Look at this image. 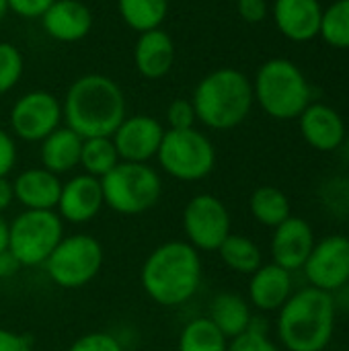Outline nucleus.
<instances>
[{"instance_id":"obj_1","label":"nucleus","mask_w":349,"mask_h":351,"mask_svg":"<svg viewBox=\"0 0 349 351\" xmlns=\"http://www.w3.org/2000/svg\"><path fill=\"white\" fill-rule=\"evenodd\" d=\"M64 125L86 138H111L128 115L121 86L105 74H82L68 86L62 101Z\"/></svg>"},{"instance_id":"obj_2","label":"nucleus","mask_w":349,"mask_h":351,"mask_svg":"<svg viewBox=\"0 0 349 351\" xmlns=\"http://www.w3.org/2000/svg\"><path fill=\"white\" fill-rule=\"evenodd\" d=\"M204 263L187 241H167L152 249L140 269L144 294L165 308L187 304L202 286Z\"/></svg>"},{"instance_id":"obj_3","label":"nucleus","mask_w":349,"mask_h":351,"mask_svg":"<svg viewBox=\"0 0 349 351\" xmlns=\"http://www.w3.org/2000/svg\"><path fill=\"white\" fill-rule=\"evenodd\" d=\"M337 308L329 292L296 290L278 311L276 333L286 351H323L333 339Z\"/></svg>"},{"instance_id":"obj_4","label":"nucleus","mask_w":349,"mask_h":351,"mask_svg":"<svg viewBox=\"0 0 349 351\" xmlns=\"http://www.w3.org/2000/svg\"><path fill=\"white\" fill-rule=\"evenodd\" d=\"M191 103L197 123L214 132L239 128L251 113L255 97L251 78L237 68H218L193 88Z\"/></svg>"},{"instance_id":"obj_5","label":"nucleus","mask_w":349,"mask_h":351,"mask_svg":"<svg viewBox=\"0 0 349 351\" xmlns=\"http://www.w3.org/2000/svg\"><path fill=\"white\" fill-rule=\"evenodd\" d=\"M251 84L255 103L274 119H298L311 105V84L304 72L288 58L263 62Z\"/></svg>"},{"instance_id":"obj_6","label":"nucleus","mask_w":349,"mask_h":351,"mask_svg":"<svg viewBox=\"0 0 349 351\" xmlns=\"http://www.w3.org/2000/svg\"><path fill=\"white\" fill-rule=\"evenodd\" d=\"M105 208L121 216H138L152 210L163 195V177L148 162L119 160L101 179Z\"/></svg>"},{"instance_id":"obj_7","label":"nucleus","mask_w":349,"mask_h":351,"mask_svg":"<svg viewBox=\"0 0 349 351\" xmlns=\"http://www.w3.org/2000/svg\"><path fill=\"white\" fill-rule=\"evenodd\" d=\"M156 162L175 181L197 183L212 175L216 167V146L197 128L167 130Z\"/></svg>"},{"instance_id":"obj_8","label":"nucleus","mask_w":349,"mask_h":351,"mask_svg":"<svg viewBox=\"0 0 349 351\" xmlns=\"http://www.w3.org/2000/svg\"><path fill=\"white\" fill-rule=\"evenodd\" d=\"M64 237V220L56 210H23L8 222L6 249L21 267H39Z\"/></svg>"},{"instance_id":"obj_9","label":"nucleus","mask_w":349,"mask_h":351,"mask_svg":"<svg viewBox=\"0 0 349 351\" xmlns=\"http://www.w3.org/2000/svg\"><path fill=\"white\" fill-rule=\"evenodd\" d=\"M105 261V251L93 234L76 232L64 237L43 263L49 280L64 290H78L91 284Z\"/></svg>"},{"instance_id":"obj_10","label":"nucleus","mask_w":349,"mask_h":351,"mask_svg":"<svg viewBox=\"0 0 349 351\" xmlns=\"http://www.w3.org/2000/svg\"><path fill=\"white\" fill-rule=\"evenodd\" d=\"M185 241L200 253H214L232 232V220L226 204L212 193L193 195L183 208Z\"/></svg>"},{"instance_id":"obj_11","label":"nucleus","mask_w":349,"mask_h":351,"mask_svg":"<svg viewBox=\"0 0 349 351\" xmlns=\"http://www.w3.org/2000/svg\"><path fill=\"white\" fill-rule=\"evenodd\" d=\"M60 125H64L62 101L45 88L23 93L8 111V132L21 142H41Z\"/></svg>"},{"instance_id":"obj_12","label":"nucleus","mask_w":349,"mask_h":351,"mask_svg":"<svg viewBox=\"0 0 349 351\" xmlns=\"http://www.w3.org/2000/svg\"><path fill=\"white\" fill-rule=\"evenodd\" d=\"M309 286L323 292H337L349 284V237L331 234L315 243L311 257L302 267Z\"/></svg>"},{"instance_id":"obj_13","label":"nucleus","mask_w":349,"mask_h":351,"mask_svg":"<svg viewBox=\"0 0 349 351\" xmlns=\"http://www.w3.org/2000/svg\"><path fill=\"white\" fill-rule=\"evenodd\" d=\"M165 125L146 113L125 115L111 140L117 148L119 160L125 162H148L156 158L160 142L165 138Z\"/></svg>"},{"instance_id":"obj_14","label":"nucleus","mask_w":349,"mask_h":351,"mask_svg":"<svg viewBox=\"0 0 349 351\" xmlns=\"http://www.w3.org/2000/svg\"><path fill=\"white\" fill-rule=\"evenodd\" d=\"M105 202L101 191V179L80 173L70 177L68 181H62L56 212L64 220V224H88L101 214Z\"/></svg>"},{"instance_id":"obj_15","label":"nucleus","mask_w":349,"mask_h":351,"mask_svg":"<svg viewBox=\"0 0 349 351\" xmlns=\"http://www.w3.org/2000/svg\"><path fill=\"white\" fill-rule=\"evenodd\" d=\"M272 263L280 265L282 269L294 274L302 271L306 259L315 249V232L313 226L298 216H290L286 222L274 228L272 237Z\"/></svg>"},{"instance_id":"obj_16","label":"nucleus","mask_w":349,"mask_h":351,"mask_svg":"<svg viewBox=\"0 0 349 351\" xmlns=\"http://www.w3.org/2000/svg\"><path fill=\"white\" fill-rule=\"evenodd\" d=\"M43 33L58 43L82 41L93 29V12L82 0H56L39 16Z\"/></svg>"},{"instance_id":"obj_17","label":"nucleus","mask_w":349,"mask_h":351,"mask_svg":"<svg viewBox=\"0 0 349 351\" xmlns=\"http://www.w3.org/2000/svg\"><path fill=\"white\" fill-rule=\"evenodd\" d=\"M304 142L319 152H333L346 142V121L337 109L325 103H311L298 117Z\"/></svg>"},{"instance_id":"obj_18","label":"nucleus","mask_w":349,"mask_h":351,"mask_svg":"<svg viewBox=\"0 0 349 351\" xmlns=\"http://www.w3.org/2000/svg\"><path fill=\"white\" fill-rule=\"evenodd\" d=\"M272 16L286 39L304 43L319 35L323 6L319 0H274Z\"/></svg>"},{"instance_id":"obj_19","label":"nucleus","mask_w":349,"mask_h":351,"mask_svg":"<svg viewBox=\"0 0 349 351\" xmlns=\"http://www.w3.org/2000/svg\"><path fill=\"white\" fill-rule=\"evenodd\" d=\"M249 278L247 300L261 313H278L294 294L292 274L276 263H263Z\"/></svg>"},{"instance_id":"obj_20","label":"nucleus","mask_w":349,"mask_h":351,"mask_svg":"<svg viewBox=\"0 0 349 351\" xmlns=\"http://www.w3.org/2000/svg\"><path fill=\"white\" fill-rule=\"evenodd\" d=\"M132 56L140 76H144L146 80H160L173 70L175 41L163 27L138 33Z\"/></svg>"},{"instance_id":"obj_21","label":"nucleus","mask_w":349,"mask_h":351,"mask_svg":"<svg viewBox=\"0 0 349 351\" xmlns=\"http://www.w3.org/2000/svg\"><path fill=\"white\" fill-rule=\"evenodd\" d=\"M12 189L23 210H56L62 179L43 167H31L12 179Z\"/></svg>"},{"instance_id":"obj_22","label":"nucleus","mask_w":349,"mask_h":351,"mask_svg":"<svg viewBox=\"0 0 349 351\" xmlns=\"http://www.w3.org/2000/svg\"><path fill=\"white\" fill-rule=\"evenodd\" d=\"M82 138L66 125H60L45 140L39 142L41 167L53 175H66L80 165Z\"/></svg>"},{"instance_id":"obj_23","label":"nucleus","mask_w":349,"mask_h":351,"mask_svg":"<svg viewBox=\"0 0 349 351\" xmlns=\"http://www.w3.org/2000/svg\"><path fill=\"white\" fill-rule=\"evenodd\" d=\"M253 311L247 298L234 292H220L212 298L208 308V319L220 329V333L230 341L249 331L253 321Z\"/></svg>"},{"instance_id":"obj_24","label":"nucleus","mask_w":349,"mask_h":351,"mask_svg":"<svg viewBox=\"0 0 349 351\" xmlns=\"http://www.w3.org/2000/svg\"><path fill=\"white\" fill-rule=\"evenodd\" d=\"M249 210L251 216L261 226L267 228H276L292 216V206L288 195L274 185L257 187L249 197Z\"/></svg>"},{"instance_id":"obj_25","label":"nucleus","mask_w":349,"mask_h":351,"mask_svg":"<svg viewBox=\"0 0 349 351\" xmlns=\"http://www.w3.org/2000/svg\"><path fill=\"white\" fill-rule=\"evenodd\" d=\"M216 253L220 255V261L230 271L241 274V276H251L263 265V253L259 245L245 234L230 232Z\"/></svg>"},{"instance_id":"obj_26","label":"nucleus","mask_w":349,"mask_h":351,"mask_svg":"<svg viewBox=\"0 0 349 351\" xmlns=\"http://www.w3.org/2000/svg\"><path fill=\"white\" fill-rule=\"evenodd\" d=\"M121 21L136 33L160 29L169 14V0H115Z\"/></svg>"},{"instance_id":"obj_27","label":"nucleus","mask_w":349,"mask_h":351,"mask_svg":"<svg viewBox=\"0 0 349 351\" xmlns=\"http://www.w3.org/2000/svg\"><path fill=\"white\" fill-rule=\"evenodd\" d=\"M228 339L208 319L197 317L183 325L177 341V351H226Z\"/></svg>"},{"instance_id":"obj_28","label":"nucleus","mask_w":349,"mask_h":351,"mask_svg":"<svg viewBox=\"0 0 349 351\" xmlns=\"http://www.w3.org/2000/svg\"><path fill=\"white\" fill-rule=\"evenodd\" d=\"M119 162L117 148L111 138H86L82 140L80 150V169L82 173L103 179L109 171H113Z\"/></svg>"},{"instance_id":"obj_29","label":"nucleus","mask_w":349,"mask_h":351,"mask_svg":"<svg viewBox=\"0 0 349 351\" xmlns=\"http://www.w3.org/2000/svg\"><path fill=\"white\" fill-rule=\"evenodd\" d=\"M319 35L331 47L349 49V0H335L323 10Z\"/></svg>"},{"instance_id":"obj_30","label":"nucleus","mask_w":349,"mask_h":351,"mask_svg":"<svg viewBox=\"0 0 349 351\" xmlns=\"http://www.w3.org/2000/svg\"><path fill=\"white\" fill-rule=\"evenodd\" d=\"M23 72H25L23 51L10 41H0V95L10 93L21 82Z\"/></svg>"},{"instance_id":"obj_31","label":"nucleus","mask_w":349,"mask_h":351,"mask_svg":"<svg viewBox=\"0 0 349 351\" xmlns=\"http://www.w3.org/2000/svg\"><path fill=\"white\" fill-rule=\"evenodd\" d=\"M68 351H125V343L119 335L109 331H93L80 335Z\"/></svg>"},{"instance_id":"obj_32","label":"nucleus","mask_w":349,"mask_h":351,"mask_svg":"<svg viewBox=\"0 0 349 351\" xmlns=\"http://www.w3.org/2000/svg\"><path fill=\"white\" fill-rule=\"evenodd\" d=\"M167 125L169 130H189L195 128L197 117H195V109L191 99H175L165 113Z\"/></svg>"},{"instance_id":"obj_33","label":"nucleus","mask_w":349,"mask_h":351,"mask_svg":"<svg viewBox=\"0 0 349 351\" xmlns=\"http://www.w3.org/2000/svg\"><path fill=\"white\" fill-rule=\"evenodd\" d=\"M226 351H282V348L274 343L267 333L249 329L247 333L230 339Z\"/></svg>"},{"instance_id":"obj_34","label":"nucleus","mask_w":349,"mask_h":351,"mask_svg":"<svg viewBox=\"0 0 349 351\" xmlns=\"http://www.w3.org/2000/svg\"><path fill=\"white\" fill-rule=\"evenodd\" d=\"M19 160V146L14 136L0 128V177H8Z\"/></svg>"},{"instance_id":"obj_35","label":"nucleus","mask_w":349,"mask_h":351,"mask_svg":"<svg viewBox=\"0 0 349 351\" xmlns=\"http://www.w3.org/2000/svg\"><path fill=\"white\" fill-rule=\"evenodd\" d=\"M8 12H14L21 19H39L56 0H6Z\"/></svg>"},{"instance_id":"obj_36","label":"nucleus","mask_w":349,"mask_h":351,"mask_svg":"<svg viewBox=\"0 0 349 351\" xmlns=\"http://www.w3.org/2000/svg\"><path fill=\"white\" fill-rule=\"evenodd\" d=\"M33 337L0 327V351H33Z\"/></svg>"},{"instance_id":"obj_37","label":"nucleus","mask_w":349,"mask_h":351,"mask_svg":"<svg viewBox=\"0 0 349 351\" xmlns=\"http://www.w3.org/2000/svg\"><path fill=\"white\" fill-rule=\"evenodd\" d=\"M237 8L241 19L247 23H261L269 14L267 0H237Z\"/></svg>"},{"instance_id":"obj_38","label":"nucleus","mask_w":349,"mask_h":351,"mask_svg":"<svg viewBox=\"0 0 349 351\" xmlns=\"http://www.w3.org/2000/svg\"><path fill=\"white\" fill-rule=\"evenodd\" d=\"M21 269H23V267H21V263L16 261V257H14L8 249H4V251L0 253V280L14 278Z\"/></svg>"},{"instance_id":"obj_39","label":"nucleus","mask_w":349,"mask_h":351,"mask_svg":"<svg viewBox=\"0 0 349 351\" xmlns=\"http://www.w3.org/2000/svg\"><path fill=\"white\" fill-rule=\"evenodd\" d=\"M14 204V189L8 177H0V214Z\"/></svg>"},{"instance_id":"obj_40","label":"nucleus","mask_w":349,"mask_h":351,"mask_svg":"<svg viewBox=\"0 0 349 351\" xmlns=\"http://www.w3.org/2000/svg\"><path fill=\"white\" fill-rule=\"evenodd\" d=\"M333 296V302H335V308H337V313L339 311H349V284H346L341 290H337V292H333L331 294Z\"/></svg>"},{"instance_id":"obj_41","label":"nucleus","mask_w":349,"mask_h":351,"mask_svg":"<svg viewBox=\"0 0 349 351\" xmlns=\"http://www.w3.org/2000/svg\"><path fill=\"white\" fill-rule=\"evenodd\" d=\"M6 237H8V222L0 214V253L6 249Z\"/></svg>"},{"instance_id":"obj_42","label":"nucleus","mask_w":349,"mask_h":351,"mask_svg":"<svg viewBox=\"0 0 349 351\" xmlns=\"http://www.w3.org/2000/svg\"><path fill=\"white\" fill-rule=\"evenodd\" d=\"M6 14H8V2L6 0H0V23L6 19Z\"/></svg>"},{"instance_id":"obj_43","label":"nucleus","mask_w":349,"mask_h":351,"mask_svg":"<svg viewBox=\"0 0 349 351\" xmlns=\"http://www.w3.org/2000/svg\"><path fill=\"white\" fill-rule=\"evenodd\" d=\"M234 2H237V0H234Z\"/></svg>"},{"instance_id":"obj_44","label":"nucleus","mask_w":349,"mask_h":351,"mask_svg":"<svg viewBox=\"0 0 349 351\" xmlns=\"http://www.w3.org/2000/svg\"><path fill=\"white\" fill-rule=\"evenodd\" d=\"M33 351H35V350H33Z\"/></svg>"}]
</instances>
